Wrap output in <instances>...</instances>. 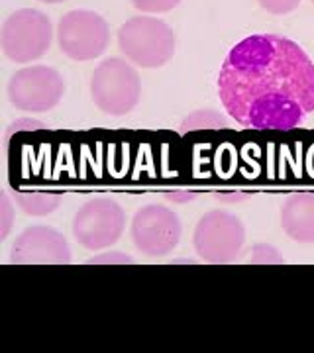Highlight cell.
Here are the masks:
<instances>
[{
    "label": "cell",
    "mask_w": 314,
    "mask_h": 353,
    "mask_svg": "<svg viewBox=\"0 0 314 353\" xmlns=\"http://www.w3.org/2000/svg\"><path fill=\"white\" fill-rule=\"evenodd\" d=\"M218 94L239 126L289 132L314 112V63L297 41L255 34L236 43L218 75Z\"/></svg>",
    "instance_id": "obj_1"
},
{
    "label": "cell",
    "mask_w": 314,
    "mask_h": 353,
    "mask_svg": "<svg viewBox=\"0 0 314 353\" xmlns=\"http://www.w3.org/2000/svg\"><path fill=\"white\" fill-rule=\"evenodd\" d=\"M175 32L159 18L136 16L120 26L118 48L130 63L159 69L175 55Z\"/></svg>",
    "instance_id": "obj_2"
},
{
    "label": "cell",
    "mask_w": 314,
    "mask_h": 353,
    "mask_svg": "<svg viewBox=\"0 0 314 353\" xmlns=\"http://www.w3.org/2000/svg\"><path fill=\"white\" fill-rule=\"evenodd\" d=\"M90 97L104 114L126 116L132 112L141 97L136 67L122 57L104 59L90 79Z\"/></svg>",
    "instance_id": "obj_3"
},
{
    "label": "cell",
    "mask_w": 314,
    "mask_h": 353,
    "mask_svg": "<svg viewBox=\"0 0 314 353\" xmlns=\"http://www.w3.org/2000/svg\"><path fill=\"white\" fill-rule=\"evenodd\" d=\"M53 26L50 16L36 8H20L2 24L0 46L14 63H32L43 57L51 48Z\"/></svg>",
    "instance_id": "obj_4"
},
{
    "label": "cell",
    "mask_w": 314,
    "mask_h": 353,
    "mask_svg": "<svg viewBox=\"0 0 314 353\" xmlns=\"http://www.w3.org/2000/svg\"><path fill=\"white\" fill-rule=\"evenodd\" d=\"M246 228L228 210H210L195 228V252L208 263H232L244 248Z\"/></svg>",
    "instance_id": "obj_5"
},
{
    "label": "cell",
    "mask_w": 314,
    "mask_h": 353,
    "mask_svg": "<svg viewBox=\"0 0 314 353\" xmlns=\"http://www.w3.org/2000/svg\"><path fill=\"white\" fill-rule=\"evenodd\" d=\"M65 94V79L48 65H32L16 71L8 81V101L24 112H48Z\"/></svg>",
    "instance_id": "obj_6"
},
{
    "label": "cell",
    "mask_w": 314,
    "mask_h": 353,
    "mask_svg": "<svg viewBox=\"0 0 314 353\" xmlns=\"http://www.w3.org/2000/svg\"><path fill=\"white\" fill-rule=\"evenodd\" d=\"M57 41L61 51L73 61H90L102 55L110 32L101 14L92 10H71L57 24Z\"/></svg>",
    "instance_id": "obj_7"
},
{
    "label": "cell",
    "mask_w": 314,
    "mask_h": 353,
    "mask_svg": "<svg viewBox=\"0 0 314 353\" xmlns=\"http://www.w3.org/2000/svg\"><path fill=\"white\" fill-rule=\"evenodd\" d=\"M126 214L112 199H92L79 208L73 220L75 240L90 252L114 245L124 234Z\"/></svg>",
    "instance_id": "obj_8"
},
{
    "label": "cell",
    "mask_w": 314,
    "mask_h": 353,
    "mask_svg": "<svg viewBox=\"0 0 314 353\" xmlns=\"http://www.w3.org/2000/svg\"><path fill=\"white\" fill-rule=\"evenodd\" d=\"M134 245L148 257H164L181 241V220L164 204H148L134 214L130 228Z\"/></svg>",
    "instance_id": "obj_9"
},
{
    "label": "cell",
    "mask_w": 314,
    "mask_h": 353,
    "mask_svg": "<svg viewBox=\"0 0 314 353\" xmlns=\"http://www.w3.org/2000/svg\"><path fill=\"white\" fill-rule=\"evenodd\" d=\"M10 263L67 265L71 263V248L55 228L30 226L14 241Z\"/></svg>",
    "instance_id": "obj_10"
},
{
    "label": "cell",
    "mask_w": 314,
    "mask_h": 353,
    "mask_svg": "<svg viewBox=\"0 0 314 353\" xmlns=\"http://www.w3.org/2000/svg\"><path fill=\"white\" fill-rule=\"evenodd\" d=\"M281 226L293 241L314 243V192H297L285 201Z\"/></svg>",
    "instance_id": "obj_11"
},
{
    "label": "cell",
    "mask_w": 314,
    "mask_h": 353,
    "mask_svg": "<svg viewBox=\"0 0 314 353\" xmlns=\"http://www.w3.org/2000/svg\"><path fill=\"white\" fill-rule=\"evenodd\" d=\"M18 206L24 210L26 214L32 216H46L55 212L61 204L59 194H46V192H18L16 194Z\"/></svg>",
    "instance_id": "obj_12"
},
{
    "label": "cell",
    "mask_w": 314,
    "mask_h": 353,
    "mask_svg": "<svg viewBox=\"0 0 314 353\" xmlns=\"http://www.w3.org/2000/svg\"><path fill=\"white\" fill-rule=\"evenodd\" d=\"M220 128H228L226 118L213 108H206V110H197L187 116L181 122V134L197 132V130H220Z\"/></svg>",
    "instance_id": "obj_13"
},
{
    "label": "cell",
    "mask_w": 314,
    "mask_h": 353,
    "mask_svg": "<svg viewBox=\"0 0 314 353\" xmlns=\"http://www.w3.org/2000/svg\"><path fill=\"white\" fill-rule=\"evenodd\" d=\"M179 2H181V0H132V6L138 8L139 12L161 14L177 8Z\"/></svg>",
    "instance_id": "obj_14"
},
{
    "label": "cell",
    "mask_w": 314,
    "mask_h": 353,
    "mask_svg": "<svg viewBox=\"0 0 314 353\" xmlns=\"http://www.w3.org/2000/svg\"><path fill=\"white\" fill-rule=\"evenodd\" d=\"M257 2L264 10H267L269 14H277V16L293 12L301 4V0H257Z\"/></svg>",
    "instance_id": "obj_15"
},
{
    "label": "cell",
    "mask_w": 314,
    "mask_h": 353,
    "mask_svg": "<svg viewBox=\"0 0 314 353\" xmlns=\"http://www.w3.org/2000/svg\"><path fill=\"white\" fill-rule=\"evenodd\" d=\"M0 240H6L10 228H12V204H10V199L6 192L0 194Z\"/></svg>",
    "instance_id": "obj_16"
},
{
    "label": "cell",
    "mask_w": 314,
    "mask_h": 353,
    "mask_svg": "<svg viewBox=\"0 0 314 353\" xmlns=\"http://www.w3.org/2000/svg\"><path fill=\"white\" fill-rule=\"evenodd\" d=\"M88 265L92 263H134V259L130 257V255H126V253L120 252H110V253H102V255H95V257H90L87 261Z\"/></svg>",
    "instance_id": "obj_17"
},
{
    "label": "cell",
    "mask_w": 314,
    "mask_h": 353,
    "mask_svg": "<svg viewBox=\"0 0 314 353\" xmlns=\"http://www.w3.org/2000/svg\"><path fill=\"white\" fill-rule=\"evenodd\" d=\"M43 4H59V2H65V0H39Z\"/></svg>",
    "instance_id": "obj_18"
},
{
    "label": "cell",
    "mask_w": 314,
    "mask_h": 353,
    "mask_svg": "<svg viewBox=\"0 0 314 353\" xmlns=\"http://www.w3.org/2000/svg\"><path fill=\"white\" fill-rule=\"evenodd\" d=\"M313 4H314V0H313Z\"/></svg>",
    "instance_id": "obj_19"
}]
</instances>
